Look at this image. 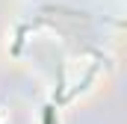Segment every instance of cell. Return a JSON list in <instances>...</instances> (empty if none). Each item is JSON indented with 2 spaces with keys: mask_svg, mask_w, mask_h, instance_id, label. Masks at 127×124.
Returning a JSON list of instances; mask_svg holds the SVG:
<instances>
[{
  "mask_svg": "<svg viewBox=\"0 0 127 124\" xmlns=\"http://www.w3.org/2000/svg\"><path fill=\"white\" fill-rule=\"evenodd\" d=\"M44 124H53V106L44 109Z\"/></svg>",
  "mask_w": 127,
  "mask_h": 124,
  "instance_id": "6da1fadb",
  "label": "cell"
}]
</instances>
